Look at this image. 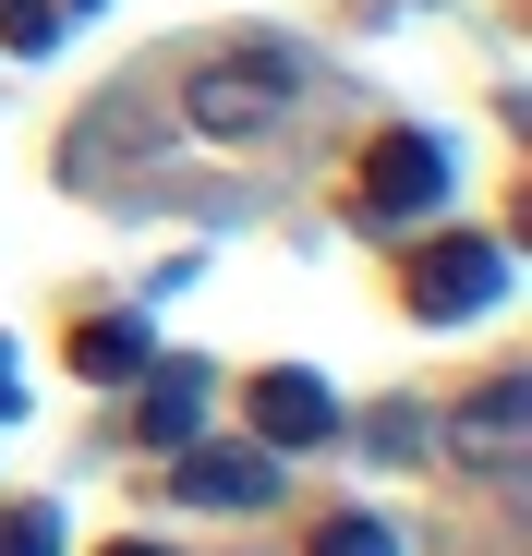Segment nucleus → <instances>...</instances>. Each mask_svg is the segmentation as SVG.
I'll use <instances>...</instances> for the list:
<instances>
[{
  "instance_id": "nucleus-1",
  "label": "nucleus",
  "mask_w": 532,
  "mask_h": 556,
  "mask_svg": "<svg viewBox=\"0 0 532 556\" xmlns=\"http://www.w3.org/2000/svg\"><path fill=\"white\" fill-rule=\"evenodd\" d=\"M448 181H460V157L435 134H388L364 157V218H423V206H448Z\"/></svg>"
},
{
  "instance_id": "nucleus-2",
  "label": "nucleus",
  "mask_w": 532,
  "mask_h": 556,
  "mask_svg": "<svg viewBox=\"0 0 532 556\" xmlns=\"http://www.w3.org/2000/svg\"><path fill=\"white\" fill-rule=\"evenodd\" d=\"M496 291H508V254H496V242H435V254H411V315H448V327H460V315H484Z\"/></svg>"
},
{
  "instance_id": "nucleus-3",
  "label": "nucleus",
  "mask_w": 532,
  "mask_h": 556,
  "mask_svg": "<svg viewBox=\"0 0 532 556\" xmlns=\"http://www.w3.org/2000/svg\"><path fill=\"white\" fill-rule=\"evenodd\" d=\"M279 98H291V49H254V73H194V122L206 134H266L279 122Z\"/></svg>"
},
{
  "instance_id": "nucleus-4",
  "label": "nucleus",
  "mask_w": 532,
  "mask_h": 556,
  "mask_svg": "<svg viewBox=\"0 0 532 556\" xmlns=\"http://www.w3.org/2000/svg\"><path fill=\"white\" fill-rule=\"evenodd\" d=\"M254 435L266 447H327L339 435V388L303 376V363H266V376H254Z\"/></svg>"
},
{
  "instance_id": "nucleus-5",
  "label": "nucleus",
  "mask_w": 532,
  "mask_h": 556,
  "mask_svg": "<svg viewBox=\"0 0 532 556\" xmlns=\"http://www.w3.org/2000/svg\"><path fill=\"white\" fill-rule=\"evenodd\" d=\"M169 484H182V508H266L279 496V459L266 447H182Z\"/></svg>"
},
{
  "instance_id": "nucleus-6",
  "label": "nucleus",
  "mask_w": 532,
  "mask_h": 556,
  "mask_svg": "<svg viewBox=\"0 0 532 556\" xmlns=\"http://www.w3.org/2000/svg\"><path fill=\"white\" fill-rule=\"evenodd\" d=\"M448 435H460V459H484V472H508V459H520V376H496V388H472Z\"/></svg>"
},
{
  "instance_id": "nucleus-7",
  "label": "nucleus",
  "mask_w": 532,
  "mask_h": 556,
  "mask_svg": "<svg viewBox=\"0 0 532 556\" xmlns=\"http://www.w3.org/2000/svg\"><path fill=\"white\" fill-rule=\"evenodd\" d=\"M145 363H157L145 315H85V327H73V376H98V388H122V376H145Z\"/></svg>"
},
{
  "instance_id": "nucleus-8",
  "label": "nucleus",
  "mask_w": 532,
  "mask_h": 556,
  "mask_svg": "<svg viewBox=\"0 0 532 556\" xmlns=\"http://www.w3.org/2000/svg\"><path fill=\"white\" fill-rule=\"evenodd\" d=\"M206 424V363H157V388H145V447H194Z\"/></svg>"
},
{
  "instance_id": "nucleus-9",
  "label": "nucleus",
  "mask_w": 532,
  "mask_h": 556,
  "mask_svg": "<svg viewBox=\"0 0 532 556\" xmlns=\"http://www.w3.org/2000/svg\"><path fill=\"white\" fill-rule=\"evenodd\" d=\"M0 556H61V508H0Z\"/></svg>"
},
{
  "instance_id": "nucleus-10",
  "label": "nucleus",
  "mask_w": 532,
  "mask_h": 556,
  "mask_svg": "<svg viewBox=\"0 0 532 556\" xmlns=\"http://www.w3.org/2000/svg\"><path fill=\"white\" fill-rule=\"evenodd\" d=\"M315 556H400V532H388V520H327Z\"/></svg>"
},
{
  "instance_id": "nucleus-11",
  "label": "nucleus",
  "mask_w": 532,
  "mask_h": 556,
  "mask_svg": "<svg viewBox=\"0 0 532 556\" xmlns=\"http://www.w3.org/2000/svg\"><path fill=\"white\" fill-rule=\"evenodd\" d=\"M0 37H13V49H49V37H61V0H0Z\"/></svg>"
},
{
  "instance_id": "nucleus-12",
  "label": "nucleus",
  "mask_w": 532,
  "mask_h": 556,
  "mask_svg": "<svg viewBox=\"0 0 532 556\" xmlns=\"http://www.w3.org/2000/svg\"><path fill=\"white\" fill-rule=\"evenodd\" d=\"M25 412V376H13V351H0V424H13Z\"/></svg>"
},
{
  "instance_id": "nucleus-13",
  "label": "nucleus",
  "mask_w": 532,
  "mask_h": 556,
  "mask_svg": "<svg viewBox=\"0 0 532 556\" xmlns=\"http://www.w3.org/2000/svg\"><path fill=\"white\" fill-rule=\"evenodd\" d=\"M110 556H169V544H110Z\"/></svg>"
}]
</instances>
